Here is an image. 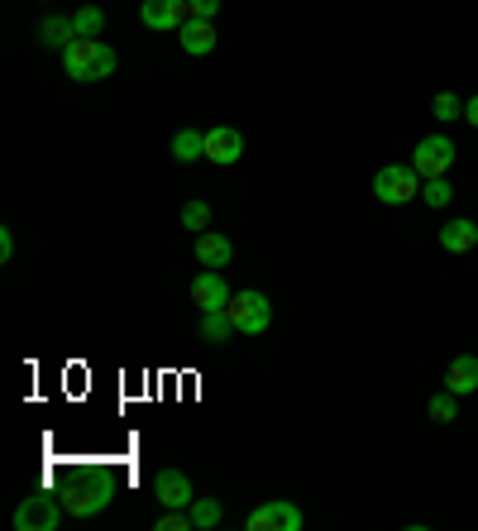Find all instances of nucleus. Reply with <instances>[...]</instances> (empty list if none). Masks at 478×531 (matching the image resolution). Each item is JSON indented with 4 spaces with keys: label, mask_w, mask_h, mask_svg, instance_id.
Masks as SVG:
<instances>
[{
    "label": "nucleus",
    "mask_w": 478,
    "mask_h": 531,
    "mask_svg": "<svg viewBox=\"0 0 478 531\" xmlns=\"http://www.w3.org/2000/svg\"><path fill=\"white\" fill-rule=\"evenodd\" d=\"M115 48H106L101 39H72V44L63 48V67L72 82H101V77H110L115 72Z\"/></svg>",
    "instance_id": "obj_1"
},
{
    "label": "nucleus",
    "mask_w": 478,
    "mask_h": 531,
    "mask_svg": "<svg viewBox=\"0 0 478 531\" xmlns=\"http://www.w3.org/2000/svg\"><path fill=\"white\" fill-rule=\"evenodd\" d=\"M416 192H421V173L412 163H383L378 177H373V197L383 206H407Z\"/></svg>",
    "instance_id": "obj_2"
},
{
    "label": "nucleus",
    "mask_w": 478,
    "mask_h": 531,
    "mask_svg": "<svg viewBox=\"0 0 478 531\" xmlns=\"http://www.w3.org/2000/svg\"><path fill=\"white\" fill-rule=\"evenodd\" d=\"M225 311H230V321H235L239 335H263L268 321H273V302H268L263 292H235Z\"/></svg>",
    "instance_id": "obj_3"
},
{
    "label": "nucleus",
    "mask_w": 478,
    "mask_h": 531,
    "mask_svg": "<svg viewBox=\"0 0 478 531\" xmlns=\"http://www.w3.org/2000/svg\"><path fill=\"white\" fill-rule=\"evenodd\" d=\"M58 522H63V498H53V493H34L15 508L20 531H58Z\"/></svg>",
    "instance_id": "obj_4"
},
{
    "label": "nucleus",
    "mask_w": 478,
    "mask_h": 531,
    "mask_svg": "<svg viewBox=\"0 0 478 531\" xmlns=\"http://www.w3.org/2000/svg\"><path fill=\"white\" fill-rule=\"evenodd\" d=\"M302 508L297 503H287V498H268L263 508H254L244 517V527L249 531H302Z\"/></svg>",
    "instance_id": "obj_5"
},
{
    "label": "nucleus",
    "mask_w": 478,
    "mask_h": 531,
    "mask_svg": "<svg viewBox=\"0 0 478 531\" xmlns=\"http://www.w3.org/2000/svg\"><path fill=\"white\" fill-rule=\"evenodd\" d=\"M450 163H455V144H450V134H426V139L416 144V154H412V168L421 177H445V173H450Z\"/></svg>",
    "instance_id": "obj_6"
},
{
    "label": "nucleus",
    "mask_w": 478,
    "mask_h": 531,
    "mask_svg": "<svg viewBox=\"0 0 478 531\" xmlns=\"http://www.w3.org/2000/svg\"><path fill=\"white\" fill-rule=\"evenodd\" d=\"M115 498V488H110V479L106 484H87V479H67V488H63V508L72 512V517H91V512H101Z\"/></svg>",
    "instance_id": "obj_7"
},
{
    "label": "nucleus",
    "mask_w": 478,
    "mask_h": 531,
    "mask_svg": "<svg viewBox=\"0 0 478 531\" xmlns=\"http://www.w3.org/2000/svg\"><path fill=\"white\" fill-rule=\"evenodd\" d=\"M230 297H235V292H230V283H225V273H220V268H201V273H196L192 302L201 311H225V307H230Z\"/></svg>",
    "instance_id": "obj_8"
},
{
    "label": "nucleus",
    "mask_w": 478,
    "mask_h": 531,
    "mask_svg": "<svg viewBox=\"0 0 478 531\" xmlns=\"http://www.w3.org/2000/svg\"><path fill=\"white\" fill-rule=\"evenodd\" d=\"M139 20L149 24V29H182V24L192 20V5L187 0H144L139 5Z\"/></svg>",
    "instance_id": "obj_9"
},
{
    "label": "nucleus",
    "mask_w": 478,
    "mask_h": 531,
    "mask_svg": "<svg viewBox=\"0 0 478 531\" xmlns=\"http://www.w3.org/2000/svg\"><path fill=\"white\" fill-rule=\"evenodd\" d=\"M206 158L220 163V168H230L244 158V134L230 130V125H216V130H206Z\"/></svg>",
    "instance_id": "obj_10"
},
{
    "label": "nucleus",
    "mask_w": 478,
    "mask_h": 531,
    "mask_svg": "<svg viewBox=\"0 0 478 531\" xmlns=\"http://www.w3.org/2000/svg\"><path fill=\"white\" fill-rule=\"evenodd\" d=\"M153 498L163 503V508H192V479L187 474H177V469H163L158 479H153Z\"/></svg>",
    "instance_id": "obj_11"
},
{
    "label": "nucleus",
    "mask_w": 478,
    "mask_h": 531,
    "mask_svg": "<svg viewBox=\"0 0 478 531\" xmlns=\"http://www.w3.org/2000/svg\"><path fill=\"white\" fill-rule=\"evenodd\" d=\"M196 259H201V268H220L225 273V264L235 259V244L225 235H216V230H201L196 235Z\"/></svg>",
    "instance_id": "obj_12"
},
{
    "label": "nucleus",
    "mask_w": 478,
    "mask_h": 531,
    "mask_svg": "<svg viewBox=\"0 0 478 531\" xmlns=\"http://www.w3.org/2000/svg\"><path fill=\"white\" fill-rule=\"evenodd\" d=\"M445 388L459 393V398H464V393H474V388H478V354H455V359H450V369H445Z\"/></svg>",
    "instance_id": "obj_13"
},
{
    "label": "nucleus",
    "mask_w": 478,
    "mask_h": 531,
    "mask_svg": "<svg viewBox=\"0 0 478 531\" xmlns=\"http://www.w3.org/2000/svg\"><path fill=\"white\" fill-rule=\"evenodd\" d=\"M177 34H182V48H187L192 58H206V53L216 48V24H211V20H196V15H192Z\"/></svg>",
    "instance_id": "obj_14"
},
{
    "label": "nucleus",
    "mask_w": 478,
    "mask_h": 531,
    "mask_svg": "<svg viewBox=\"0 0 478 531\" xmlns=\"http://www.w3.org/2000/svg\"><path fill=\"white\" fill-rule=\"evenodd\" d=\"M478 244V225L469 216H459V221L440 225V249H450V254H469Z\"/></svg>",
    "instance_id": "obj_15"
},
{
    "label": "nucleus",
    "mask_w": 478,
    "mask_h": 531,
    "mask_svg": "<svg viewBox=\"0 0 478 531\" xmlns=\"http://www.w3.org/2000/svg\"><path fill=\"white\" fill-rule=\"evenodd\" d=\"M173 158H177V163H196V158H206V134H201V130H177L173 134Z\"/></svg>",
    "instance_id": "obj_16"
},
{
    "label": "nucleus",
    "mask_w": 478,
    "mask_h": 531,
    "mask_svg": "<svg viewBox=\"0 0 478 531\" xmlns=\"http://www.w3.org/2000/svg\"><path fill=\"white\" fill-rule=\"evenodd\" d=\"M230 335H235L230 311H206V316H201V340H206V345H225Z\"/></svg>",
    "instance_id": "obj_17"
},
{
    "label": "nucleus",
    "mask_w": 478,
    "mask_h": 531,
    "mask_svg": "<svg viewBox=\"0 0 478 531\" xmlns=\"http://www.w3.org/2000/svg\"><path fill=\"white\" fill-rule=\"evenodd\" d=\"M72 29H77V39H96V34L106 29V15H101L96 5H82V10L72 15Z\"/></svg>",
    "instance_id": "obj_18"
},
{
    "label": "nucleus",
    "mask_w": 478,
    "mask_h": 531,
    "mask_svg": "<svg viewBox=\"0 0 478 531\" xmlns=\"http://www.w3.org/2000/svg\"><path fill=\"white\" fill-rule=\"evenodd\" d=\"M192 527L196 531H206V527H220V517H225V512H220V503H211V498H192Z\"/></svg>",
    "instance_id": "obj_19"
},
{
    "label": "nucleus",
    "mask_w": 478,
    "mask_h": 531,
    "mask_svg": "<svg viewBox=\"0 0 478 531\" xmlns=\"http://www.w3.org/2000/svg\"><path fill=\"white\" fill-rule=\"evenodd\" d=\"M455 412H459V393H450V388H445V393H435V398H431V421L450 426V421H455Z\"/></svg>",
    "instance_id": "obj_20"
},
{
    "label": "nucleus",
    "mask_w": 478,
    "mask_h": 531,
    "mask_svg": "<svg viewBox=\"0 0 478 531\" xmlns=\"http://www.w3.org/2000/svg\"><path fill=\"white\" fill-rule=\"evenodd\" d=\"M431 111H435V120H459V115H464V101H459L455 91H435Z\"/></svg>",
    "instance_id": "obj_21"
},
{
    "label": "nucleus",
    "mask_w": 478,
    "mask_h": 531,
    "mask_svg": "<svg viewBox=\"0 0 478 531\" xmlns=\"http://www.w3.org/2000/svg\"><path fill=\"white\" fill-rule=\"evenodd\" d=\"M44 44H53V48H67V39H77V29H72V20H44Z\"/></svg>",
    "instance_id": "obj_22"
},
{
    "label": "nucleus",
    "mask_w": 478,
    "mask_h": 531,
    "mask_svg": "<svg viewBox=\"0 0 478 531\" xmlns=\"http://www.w3.org/2000/svg\"><path fill=\"white\" fill-rule=\"evenodd\" d=\"M182 225L187 230H211V206L206 201H187L182 206Z\"/></svg>",
    "instance_id": "obj_23"
},
{
    "label": "nucleus",
    "mask_w": 478,
    "mask_h": 531,
    "mask_svg": "<svg viewBox=\"0 0 478 531\" xmlns=\"http://www.w3.org/2000/svg\"><path fill=\"white\" fill-rule=\"evenodd\" d=\"M421 197H426V206H445V201L455 197V187H450L445 177H426V187H421Z\"/></svg>",
    "instance_id": "obj_24"
},
{
    "label": "nucleus",
    "mask_w": 478,
    "mask_h": 531,
    "mask_svg": "<svg viewBox=\"0 0 478 531\" xmlns=\"http://www.w3.org/2000/svg\"><path fill=\"white\" fill-rule=\"evenodd\" d=\"M187 5H192L196 20H216L220 15V0H187Z\"/></svg>",
    "instance_id": "obj_25"
},
{
    "label": "nucleus",
    "mask_w": 478,
    "mask_h": 531,
    "mask_svg": "<svg viewBox=\"0 0 478 531\" xmlns=\"http://www.w3.org/2000/svg\"><path fill=\"white\" fill-rule=\"evenodd\" d=\"M10 254H15V235H10V230H0V259L10 264Z\"/></svg>",
    "instance_id": "obj_26"
},
{
    "label": "nucleus",
    "mask_w": 478,
    "mask_h": 531,
    "mask_svg": "<svg viewBox=\"0 0 478 531\" xmlns=\"http://www.w3.org/2000/svg\"><path fill=\"white\" fill-rule=\"evenodd\" d=\"M464 120L478 130V96H474V101H464Z\"/></svg>",
    "instance_id": "obj_27"
}]
</instances>
